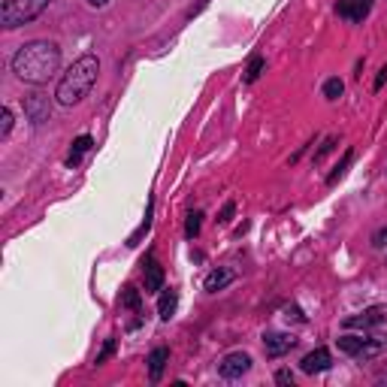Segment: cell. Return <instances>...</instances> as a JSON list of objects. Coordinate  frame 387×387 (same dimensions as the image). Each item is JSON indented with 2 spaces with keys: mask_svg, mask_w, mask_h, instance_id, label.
I'll list each match as a JSON object with an SVG mask.
<instances>
[{
  "mask_svg": "<svg viewBox=\"0 0 387 387\" xmlns=\"http://www.w3.org/2000/svg\"><path fill=\"white\" fill-rule=\"evenodd\" d=\"M372 245H375V248H387V227H381V230H375Z\"/></svg>",
  "mask_w": 387,
  "mask_h": 387,
  "instance_id": "cell-24",
  "label": "cell"
},
{
  "mask_svg": "<svg viewBox=\"0 0 387 387\" xmlns=\"http://www.w3.org/2000/svg\"><path fill=\"white\" fill-rule=\"evenodd\" d=\"M333 145H336V136H330V140H324V145L315 152V164H318V161H324V155L333 152Z\"/></svg>",
  "mask_w": 387,
  "mask_h": 387,
  "instance_id": "cell-23",
  "label": "cell"
},
{
  "mask_svg": "<svg viewBox=\"0 0 387 387\" xmlns=\"http://www.w3.org/2000/svg\"><path fill=\"white\" fill-rule=\"evenodd\" d=\"M45 6H49V0H4V6H0V25L6 30L21 28L37 16H43Z\"/></svg>",
  "mask_w": 387,
  "mask_h": 387,
  "instance_id": "cell-3",
  "label": "cell"
},
{
  "mask_svg": "<svg viewBox=\"0 0 387 387\" xmlns=\"http://www.w3.org/2000/svg\"><path fill=\"white\" fill-rule=\"evenodd\" d=\"M369 9H372V0H339L336 13L348 21H363L369 16Z\"/></svg>",
  "mask_w": 387,
  "mask_h": 387,
  "instance_id": "cell-8",
  "label": "cell"
},
{
  "mask_svg": "<svg viewBox=\"0 0 387 387\" xmlns=\"http://www.w3.org/2000/svg\"><path fill=\"white\" fill-rule=\"evenodd\" d=\"M25 112L30 116V121H33V124H43V121H49V112H52V106H49V100H45V97L33 94V97H28V100H25Z\"/></svg>",
  "mask_w": 387,
  "mask_h": 387,
  "instance_id": "cell-9",
  "label": "cell"
},
{
  "mask_svg": "<svg viewBox=\"0 0 387 387\" xmlns=\"http://www.w3.org/2000/svg\"><path fill=\"white\" fill-rule=\"evenodd\" d=\"M297 345V339L291 333H267L264 336V348H267V357H281Z\"/></svg>",
  "mask_w": 387,
  "mask_h": 387,
  "instance_id": "cell-6",
  "label": "cell"
},
{
  "mask_svg": "<svg viewBox=\"0 0 387 387\" xmlns=\"http://www.w3.org/2000/svg\"><path fill=\"white\" fill-rule=\"evenodd\" d=\"M330 351L327 348H315V351H309L303 360H300V369L305 372V375H315V372H327L330 369Z\"/></svg>",
  "mask_w": 387,
  "mask_h": 387,
  "instance_id": "cell-7",
  "label": "cell"
},
{
  "mask_svg": "<svg viewBox=\"0 0 387 387\" xmlns=\"http://www.w3.org/2000/svg\"><path fill=\"white\" fill-rule=\"evenodd\" d=\"M381 351H387V339H384V336L366 339V345H363V351L357 354V360H372V357H378Z\"/></svg>",
  "mask_w": 387,
  "mask_h": 387,
  "instance_id": "cell-14",
  "label": "cell"
},
{
  "mask_svg": "<svg viewBox=\"0 0 387 387\" xmlns=\"http://www.w3.org/2000/svg\"><path fill=\"white\" fill-rule=\"evenodd\" d=\"M230 281H233V272H230V269H212L209 276H206V284H203V288H206L209 293H218V291L227 288Z\"/></svg>",
  "mask_w": 387,
  "mask_h": 387,
  "instance_id": "cell-12",
  "label": "cell"
},
{
  "mask_svg": "<svg viewBox=\"0 0 387 387\" xmlns=\"http://www.w3.org/2000/svg\"><path fill=\"white\" fill-rule=\"evenodd\" d=\"M88 149H91V136L85 133V136H79V140L73 142V149H70V157H67V164H70V167L79 164V161H82V155H85Z\"/></svg>",
  "mask_w": 387,
  "mask_h": 387,
  "instance_id": "cell-16",
  "label": "cell"
},
{
  "mask_svg": "<svg viewBox=\"0 0 387 387\" xmlns=\"http://www.w3.org/2000/svg\"><path fill=\"white\" fill-rule=\"evenodd\" d=\"M200 218H203L200 212H191V215H188V224H185V236H188V239H194V236L200 233V224H203Z\"/></svg>",
  "mask_w": 387,
  "mask_h": 387,
  "instance_id": "cell-21",
  "label": "cell"
},
{
  "mask_svg": "<svg viewBox=\"0 0 387 387\" xmlns=\"http://www.w3.org/2000/svg\"><path fill=\"white\" fill-rule=\"evenodd\" d=\"M363 345H366V339H363V336H342V339H339V351L348 354V357H357L363 351Z\"/></svg>",
  "mask_w": 387,
  "mask_h": 387,
  "instance_id": "cell-15",
  "label": "cell"
},
{
  "mask_svg": "<svg viewBox=\"0 0 387 387\" xmlns=\"http://www.w3.org/2000/svg\"><path fill=\"white\" fill-rule=\"evenodd\" d=\"M157 291H164V269L155 257H149V264H145V293H157Z\"/></svg>",
  "mask_w": 387,
  "mask_h": 387,
  "instance_id": "cell-10",
  "label": "cell"
},
{
  "mask_svg": "<svg viewBox=\"0 0 387 387\" xmlns=\"http://www.w3.org/2000/svg\"><path fill=\"white\" fill-rule=\"evenodd\" d=\"M260 70H264V58H260V55H254L252 64H248V70H245V82H254V79L260 76Z\"/></svg>",
  "mask_w": 387,
  "mask_h": 387,
  "instance_id": "cell-22",
  "label": "cell"
},
{
  "mask_svg": "<svg viewBox=\"0 0 387 387\" xmlns=\"http://www.w3.org/2000/svg\"><path fill=\"white\" fill-rule=\"evenodd\" d=\"M233 203H227V206H224V212H221V218H218V224H227V221H230V215H233Z\"/></svg>",
  "mask_w": 387,
  "mask_h": 387,
  "instance_id": "cell-28",
  "label": "cell"
},
{
  "mask_svg": "<svg viewBox=\"0 0 387 387\" xmlns=\"http://www.w3.org/2000/svg\"><path fill=\"white\" fill-rule=\"evenodd\" d=\"M121 305H128V309H140V291L128 284V288L121 291Z\"/></svg>",
  "mask_w": 387,
  "mask_h": 387,
  "instance_id": "cell-18",
  "label": "cell"
},
{
  "mask_svg": "<svg viewBox=\"0 0 387 387\" xmlns=\"http://www.w3.org/2000/svg\"><path fill=\"white\" fill-rule=\"evenodd\" d=\"M167 360H169V351H167V348H155L152 354H149V378H152V381H161Z\"/></svg>",
  "mask_w": 387,
  "mask_h": 387,
  "instance_id": "cell-11",
  "label": "cell"
},
{
  "mask_svg": "<svg viewBox=\"0 0 387 387\" xmlns=\"http://www.w3.org/2000/svg\"><path fill=\"white\" fill-rule=\"evenodd\" d=\"M384 173H387V169H384Z\"/></svg>",
  "mask_w": 387,
  "mask_h": 387,
  "instance_id": "cell-30",
  "label": "cell"
},
{
  "mask_svg": "<svg viewBox=\"0 0 387 387\" xmlns=\"http://www.w3.org/2000/svg\"><path fill=\"white\" fill-rule=\"evenodd\" d=\"M97 73H100L97 55H82V58H76L70 70L61 76L58 91H55V100H58L61 106H76L79 100H82L91 88H94Z\"/></svg>",
  "mask_w": 387,
  "mask_h": 387,
  "instance_id": "cell-2",
  "label": "cell"
},
{
  "mask_svg": "<svg viewBox=\"0 0 387 387\" xmlns=\"http://www.w3.org/2000/svg\"><path fill=\"white\" fill-rule=\"evenodd\" d=\"M112 348H116V342H112V339H109V342L103 345V351H100V354H97V360H94V363H103V360L112 354Z\"/></svg>",
  "mask_w": 387,
  "mask_h": 387,
  "instance_id": "cell-25",
  "label": "cell"
},
{
  "mask_svg": "<svg viewBox=\"0 0 387 387\" xmlns=\"http://www.w3.org/2000/svg\"><path fill=\"white\" fill-rule=\"evenodd\" d=\"M384 321V309H366V312H360V315H351V318H345L342 321V327L345 330H369V327H378Z\"/></svg>",
  "mask_w": 387,
  "mask_h": 387,
  "instance_id": "cell-5",
  "label": "cell"
},
{
  "mask_svg": "<svg viewBox=\"0 0 387 387\" xmlns=\"http://www.w3.org/2000/svg\"><path fill=\"white\" fill-rule=\"evenodd\" d=\"M342 91H345V85H342V79H327L324 82V97L327 100H336V97H342Z\"/></svg>",
  "mask_w": 387,
  "mask_h": 387,
  "instance_id": "cell-17",
  "label": "cell"
},
{
  "mask_svg": "<svg viewBox=\"0 0 387 387\" xmlns=\"http://www.w3.org/2000/svg\"><path fill=\"white\" fill-rule=\"evenodd\" d=\"M176 305H179V293L176 291H164L161 303H157V315H161L164 321H169V318L176 315Z\"/></svg>",
  "mask_w": 387,
  "mask_h": 387,
  "instance_id": "cell-13",
  "label": "cell"
},
{
  "mask_svg": "<svg viewBox=\"0 0 387 387\" xmlns=\"http://www.w3.org/2000/svg\"><path fill=\"white\" fill-rule=\"evenodd\" d=\"M384 82H387V64H384L381 70H378V79H375V91H381V88H384Z\"/></svg>",
  "mask_w": 387,
  "mask_h": 387,
  "instance_id": "cell-27",
  "label": "cell"
},
{
  "mask_svg": "<svg viewBox=\"0 0 387 387\" xmlns=\"http://www.w3.org/2000/svg\"><path fill=\"white\" fill-rule=\"evenodd\" d=\"M276 381H279V384H293V372H291V369H281V372L276 375Z\"/></svg>",
  "mask_w": 387,
  "mask_h": 387,
  "instance_id": "cell-26",
  "label": "cell"
},
{
  "mask_svg": "<svg viewBox=\"0 0 387 387\" xmlns=\"http://www.w3.org/2000/svg\"><path fill=\"white\" fill-rule=\"evenodd\" d=\"M351 157H354V155H351V152H345V157H342V161H339V164H336V169H333V173H330V179H327V185H336V181H339V179H342V173H345V169H348V164H351Z\"/></svg>",
  "mask_w": 387,
  "mask_h": 387,
  "instance_id": "cell-19",
  "label": "cell"
},
{
  "mask_svg": "<svg viewBox=\"0 0 387 387\" xmlns=\"http://www.w3.org/2000/svg\"><path fill=\"white\" fill-rule=\"evenodd\" d=\"M248 369H252V357H248L245 351H230V354L221 357V363H218V375L227 378V381L242 378Z\"/></svg>",
  "mask_w": 387,
  "mask_h": 387,
  "instance_id": "cell-4",
  "label": "cell"
},
{
  "mask_svg": "<svg viewBox=\"0 0 387 387\" xmlns=\"http://www.w3.org/2000/svg\"><path fill=\"white\" fill-rule=\"evenodd\" d=\"M9 130H13V109L4 106V109H0V136L6 140Z\"/></svg>",
  "mask_w": 387,
  "mask_h": 387,
  "instance_id": "cell-20",
  "label": "cell"
},
{
  "mask_svg": "<svg viewBox=\"0 0 387 387\" xmlns=\"http://www.w3.org/2000/svg\"><path fill=\"white\" fill-rule=\"evenodd\" d=\"M85 4H88L91 9H103V6H109V0H85Z\"/></svg>",
  "mask_w": 387,
  "mask_h": 387,
  "instance_id": "cell-29",
  "label": "cell"
},
{
  "mask_svg": "<svg viewBox=\"0 0 387 387\" xmlns=\"http://www.w3.org/2000/svg\"><path fill=\"white\" fill-rule=\"evenodd\" d=\"M61 67V49L58 43H49V40H33L28 45H21L13 58V73L21 79V82H30V85H43L58 73Z\"/></svg>",
  "mask_w": 387,
  "mask_h": 387,
  "instance_id": "cell-1",
  "label": "cell"
}]
</instances>
